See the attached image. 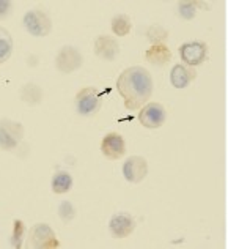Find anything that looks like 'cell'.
I'll return each instance as SVG.
<instances>
[{
    "instance_id": "1",
    "label": "cell",
    "mask_w": 228,
    "mask_h": 249,
    "mask_svg": "<svg viewBox=\"0 0 228 249\" xmlns=\"http://www.w3.org/2000/svg\"><path fill=\"white\" fill-rule=\"evenodd\" d=\"M116 90L125 100V107L137 110L145 106L153 95V77L147 68L131 67L118 76Z\"/></svg>"
},
{
    "instance_id": "9",
    "label": "cell",
    "mask_w": 228,
    "mask_h": 249,
    "mask_svg": "<svg viewBox=\"0 0 228 249\" xmlns=\"http://www.w3.org/2000/svg\"><path fill=\"white\" fill-rule=\"evenodd\" d=\"M101 152L107 160H120L126 153V141L118 133H107L101 141Z\"/></svg>"
},
{
    "instance_id": "21",
    "label": "cell",
    "mask_w": 228,
    "mask_h": 249,
    "mask_svg": "<svg viewBox=\"0 0 228 249\" xmlns=\"http://www.w3.org/2000/svg\"><path fill=\"white\" fill-rule=\"evenodd\" d=\"M58 216L63 222H71L76 218V208L71 204L69 200H63L60 205H58Z\"/></svg>"
},
{
    "instance_id": "19",
    "label": "cell",
    "mask_w": 228,
    "mask_h": 249,
    "mask_svg": "<svg viewBox=\"0 0 228 249\" xmlns=\"http://www.w3.org/2000/svg\"><path fill=\"white\" fill-rule=\"evenodd\" d=\"M25 237V224L24 221L21 219H16L13 222V235H11V245L13 248H21L22 246V241Z\"/></svg>"
},
{
    "instance_id": "17",
    "label": "cell",
    "mask_w": 228,
    "mask_h": 249,
    "mask_svg": "<svg viewBox=\"0 0 228 249\" xmlns=\"http://www.w3.org/2000/svg\"><path fill=\"white\" fill-rule=\"evenodd\" d=\"M13 49H15V43H13L11 34L0 25V65L5 63L11 57Z\"/></svg>"
},
{
    "instance_id": "8",
    "label": "cell",
    "mask_w": 228,
    "mask_h": 249,
    "mask_svg": "<svg viewBox=\"0 0 228 249\" xmlns=\"http://www.w3.org/2000/svg\"><path fill=\"white\" fill-rule=\"evenodd\" d=\"M167 112L165 107L159 103H147L139 112V122L148 129L161 128L165 123Z\"/></svg>"
},
{
    "instance_id": "11",
    "label": "cell",
    "mask_w": 228,
    "mask_h": 249,
    "mask_svg": "<svg viewBox=\"0 0 228 249\" xmlns=\"http://www.w3.org/2000/svg\"><path fill=\"white\" fill-rule=\"evenodd\" d=\"M135 229V221L131 214L128 213H118L110 218L109 231L114 235V238H126L129 237Z\"/></svg>"
},
{
    "instance_id": "20",
    "label": "cell",
    "mask_w": 228,
    "mask_h": 249,
    "mask_svg": "<svg viewBox=\"0 0 228 249\" xmlns=\"http://www.w3.org/2000/svg\"><path fill=\"white\" fill-rule=\"evenodd\" d=\"M147 35H148V40L151 41V44H164L167 41L168 32L165 29L159 27V25H153V27L148 29Z\"/></svg>"
},
{
    "instance_id": "14",
    "label": "cell",
    "mask_w": 228,
    "mask_h": 249,
    "mask_svg": "<svg viewBox=\"0 0 228 249\" xmlns=\"http://www.w3.org/2000/svg\"><path fill=\"white\" fill-rule=\"evenodd\" d=\"M145 58L156 67H164L172 60V52L165 44H151V48L145 52Z\"/></svg>"
},
{
    "instance_id": "16",
    "label": "cell",
    "mask_w": 228,
    "mask_h": 249,
    "mask_svg": "<svg viewBox=\"0 0 228 249\" xmlns=\"http://www.w3.org/2000/svg\"><path fill=\"white\" fill-rule=\"evenodd\" d=\"M21 98L24 103L30 104V106H35V104H40L43 100V90L40 85L29 82L21 89Z\"/></svg>"
},
{
    "instance_id": "6",
    "label": "cell",
    "mask_w": 228,
    "mask_h": 249,
    "mask_svg": "<svg viewBox=\"0 0 228 249\" xmlns=\"http://www.w3.org/2000/svg\"><path fill=\"white\" fill-rule=\"evenodd\" d=\"M29 241L32 248H38V249H52V248H58L60 243L55 237V232L52 231L50 226L40 222V224H35L30 229L29 233Z\"/></svg>"
},
{
    "instance_id": "22",
    "label": "cell",
    "mask_w": 228,
    "mask_h": 249,
    "mask_svg": "<svg viewBox=\"0 0 228 249\" xmlns=\"http://www.w3.org/2000/svg\"><path fill=\"white\" fill-rule=\"evenodd\" d=\"M178 13L182 19L191 21L197 15V2H179L178 5Z\"/></svg>"
},
{
    "instance_id": "4",
    "label": "cell",
    "mask_w": 228,
    "mask_h": 249,
    "mask_svg": "<svg viewBox=\"0 0 228 249\" xmlns=\"http://www.w3.org/2000/svg\"><path fill=\"white\" fill-rule=\"evenodd\" d=\"M24 137V126L19 122H13L10 119L0 120V148L11 152L17 147Z\"/></svg>"
},
{
    "instance_id": "15",
    "label": "cell",
    "mask_w": 228,
    "mask_h": 249,
    "mask_svg": "<svg viewBox=\"0 0 228 249\" xmlns=\"http://www.w3.org/2000/svg\"><path fill=\"white\" fill-rule=\"evenodd\" d=\"M52 191L55 194H65L73 188V177L65 170H58V172L52 177Z\"/></svg>"
},
{
    "instance_id": "5",
    "label": "cell",
    "mask_w": 228,
    "mask_h": 249,
    "mask_svg": "<svg viewBox=\"0 0 228 249\" xmlns=\"http://www.w3.org/2000/svg\"><path fill=\"white\" fill-rule=\"evenodd\" d=\"M83 57L74 46H63L55 57V67L63 74H71L82 67Z\"/></svg>"
},
{
    "instance_id": "23",
    "label": "cell",
    "mask_w": 228,
    "mask_h": 249,
    "mask_svg": "<svg viewBox=\"0 0 228 249\" xmlns=\"http://www.w3.org/2000/svg\"><path fill=\"white\" fill-rule=\"evenodd\" d=\"M13 8H15V5H13V2H10V0H0V21L10 16Z\"/></svg>"
},
{
    "instance_id": "7",
    "label": "cell",
    "mask_w": 228,
    "mask_h": 249,
    "mask_svg": "<svg viewBox=\"0 0 228 249\" xmlns=\"http://www.w3.org/2000/svg\"><path fill=\"white\" fill-rule=\"evenodd\" d=\"M208 46L203 41H189L179 46V57L186 67H197L206 60Z\"/></svg>"
},
{
    "instance_id": "18",
    "label": "cell",
    "mask_w": 228,
    "mask_h": 249,
    "mask_svg": "<svg viewBox=\"0 0 228 249\" xmlns=\"http://www.w3.org/2000/svg\"><path fill=\"white\" fill-rule=\"evenodd\" d=\"M132 29L131 18L126 15H118L112 19V32L116 36H126Z\"/></svg>"
},
{
    "instance_id": "13",
    "label": "cell",
    "mask_w": 228,
    "mask_h": 249,
    "mask_svg": "<svg viewBox=\"0 0 228 249\" xmlns=\"http://www.w3.org/2000/svg\"><path fill=\"white\" fill-rule=\"evenodd\" d=\"M197 73L191 68L186 67V65H175L170 71V82L175 89H184L191 84Z\"/></svg>"
},
{
    "instance_id": "10",
    "label": "cell",
    "mask_w": 228,
    "mask_h": 249,
    "mask_svg": "<svg viewBox=\"0 0 228 249\" xmlns=\"http://www.w3.org/2000/svg\"><path fill=\"white\" fill-rule=\"evenodd\" d=\"M123 175L129 183H140L148 175V162L143 156H129L123 164Z\"/></svg>"
},
{
    "instance_id": "2",
    "label": "cell",
    "mask_w": 228,
    "mask_h": 249,
    "mask_svg": "<svg viewBox=\"0 0 228 249\" xmlns=\"http://www.w3.org/2000/svg\"><path fill=\"white\" fill-rule=\"evenodd\" d=\"M102 106V93L95 87H83L76 95V110L82 117H93Z\"/></svg>"
},
{
    "instance_id": "12",
    "label": "cell",
    "mask_w": 228,
    "mask_h": 249,
    "mask_svg": "<svg viewBox=\"0 0 228 249\" xmlns=\"http://www.w3.org/2000/svg\"><path fill=\"white\" fill-rule=\"evenodd\" d=\"M95 54L99 57V58H104V60L107 62H112L115 60L116 57L120 54V44L118 41L115 40L114 36L110 35H99L95 40Z\"/></svg>"
},
{
    "instance_id": "3",
    "label": "cell",
    "mask_w": 228,
    "mask_h": 249,
    "mask_svg": "<svg viewBox=\"0 0 228 249\" xmlns=\"http://www.w3.org/2000/svg\"><path fill=\"white\" fill-rule=\"evenodd\" d=\"M24 27L30 35L43 38V36H48L50 34L52 21H50V18L48 16V13H46V11L33 8V10L25 13Z\"/></svg>"
}]
</instances>
